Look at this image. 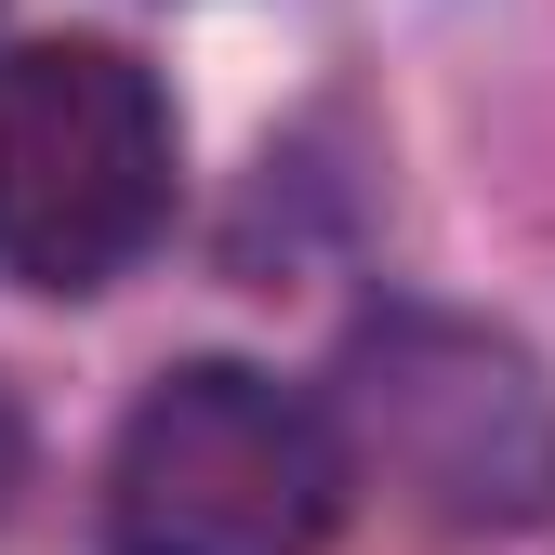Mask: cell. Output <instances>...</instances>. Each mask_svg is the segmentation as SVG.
I'll return each instance as SVG.
<instances>
[{"instance_id": "cell-2", "label": "cell", "mask_w": 555, "mask_h": 555, "mask_svg": "<svg viewBox=\"0 0 555 555\" xmlns=\"http://www.w3.org/2000/svg\"><path fill=\"white\" fill-rule=\"evenodd\" d=\"M344 424L450 529H542L555 516V384L529 344L450 305H384L344 331Z\"/></svg>"}, {"instance_id": "cell-3", "label": "cell", "mask_w": 555, "mask_h": 555, "mask_svg": "<svg viewBox=\"0 0 555 555\" xmlns=\"http://www.w3.org/2000/svg\"><path fill=\"white\" fill-rule=\"evenodd\" d=\"M172 212V106L119 40H27L0 66V264L106 292Z\"/></svg>"}, {"instance_id": "cell-4", "label": "cell", "mask_w": 555, "mask_h": 555, "mask_svg": "<svg viewBox=\"0 0 555 555\" xmlns=\"http://www.w3.org/2000/svg\"><path fill=\"white\" fill-rule=\"evenodd\" d=\"M14 476H27V437H14V410H0V503H14Z\"/></svg>"}, {"instance_id": "cell-1", "label": "cell", "mask_w": 555, "mask_h": 555, "mask_svg": "<svg viewBox=\"0 0 555 555\" xmlns=\"http://www.w3.org/2000/svg\"><path fill=\"white\" fill-rule=\"evenodd\" d=\"M331 516H344L331 410L238 358L159 371L106 450V555H318Z\"/></svg>"}]
</instances>
